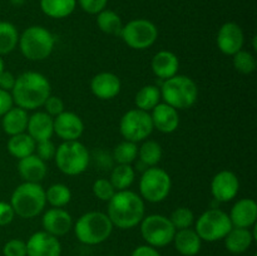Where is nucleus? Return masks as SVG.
<instances>
[{
  "label": "nucleus",
  "mask_w": 257,
  "mask_h": 256,
  "mask_svg": "<svg viewBox=\"0 0 257 256\" xmlns=\"http://www.w3.org/2000/svg\"><path fill=\"white\" fill-rule=\"evenodd\" d=\"M145 213V201L131 190L117 191L108 201V217L113 226L120 230H130L140 225Z\"/></svg>",
  "instance_id": "1"
},
{
  "label": "nucleus",
  "mask_w": 257,
  "mask_h": 256,
  "mask_svg": "<svg viewBox=\"0 0 257 256\" xmlns=\"http://www.w3.org/2000/svg\"><path fill=\"white\" fill-rule=\"evenodd\" d=\"M50 90L48 78L42 73L30 70L17 77L10 94L17 107L25 110H34L43 107L50 95Z\"/></svg>",
  "instance_id": "2"
},
{
  "label": "nucleus",
  "mask_w": 257,
  "mask_h": 256,
  "mask_svg": "<svg viewBox=\"0 0 257 256\" xmlns=\"http://www.w3.org/2000/svg\"><path fill=\"white\" fill-rule=\"evenodd\" d=\"M9 203L15 215L19 217H37L44 211L47 205L45 190L40 183L23 182L13 191Z\"/></svg>",
  "instance_id": "3"
},
{
  "label": "nucleus",
  "mask_w": 257,
  "mask_h": 256,
  "mask_svg": "<svg viewBox=\"0 0 257 256\" xmlns=\"http://www.w3.org/2000/svg\"><path fill=\"white\" fill-rule=\"evenodd\" d=\"M74 233L84 245H99L112 235L113 223L107 213L100 211H89L80 216L74 223Z\"/></svg>",
  "instance_id": "4"
},
{
  "label": "nucleus",
  "mask_w": 257,
  "mask_h": 256,
  "mask_svg": "<svg viewBox=\"0 0 257 256\" xmlns=\"http://www.w3.org/2000/svg\"><path fill=\"white\" fill-rule=\"evenodd\" d=\"M161 98L176 109L191 108L198 98V87L192 78L178 75L163 80L160 88Z\"/></svg>",
  "instance_id": "5"
},
{
  "label": "nucleus",
  "mask_w": 257,
  "mask_h": 256,
  "mask_svg": "<svg viewBox=\"0 0 257 256\" xmlns=\"http://www.w3.org/2000/svg\"><path fill=\"white\" fill-rule=\"evenodd\" d=\"M19 49L27 59L40 62L50 57L55 47V38L42 25H32L19 35Z\"/></svg>",
  "instance_id": "6"
},
{
  "label": "nucleus",
  "mask_w": 257,
  "mask_h": 256,
  "mask_svg": "<svg viewBox=\"0 0 257 256\" xmlns=\"http://www.w3.org/2000/svg\"><path fill=\"white\" fill-rule=\"evenodd\" d=\"M89 152L79 141H67L59 145L55 151L54 161L62 173L78 176L89 166Z\"/></svg>",
  "instance_id": "7"
},
{
  "label": "nucleus",
  "mask_w": 257,
  "mask_h": 256,
  "mask_svg": "<svg viewBox=\"0 0 257 256\" xmlns=\"http://www.w3.org/2000/svg\"><path fill=\"white\" fill-rule=\"evenodd\" d=\"M172 188V180L167 171L153 166L143 171L140 180V193L143 201L158 203L168 197Z\"/></svg>",
  "instance_id": "8"
},
{
  "label": "nucleus",
  "mask_w": 257,
  "mask_h": 256,
  "mask_svg": "<svg viewBox=\"0 0 257 256\" xmlns=\"http://www.w3.org/2000/svg\"><path fill=\"white\" fill-rule=\"evenodd\" d=\"M231 228L232 223L227 212L220 208H210L197 218L195 231L202 241L215 242L223 240Z\"/></svg>",
  "instance_id": "9"
},
{
  "label": "nucleus",
  "mask_w": 257,
  "mask_h": 256,
  "mask_svg": "<svg viewBox=\"0 0 257 256\" xmlns=\"http://www.w3.org/2000/svg\"><path fill=\"white\" fill-rule=\"evenodd\" d=\"M140 225L143 240L156 248L170 245L177 231L170 218L158 213L145 216Z\"/></svg>",
  "instance_id": "10"
},
{
  "label": "nucleus",
  "mask_w": 257,
  "mask_h": 256,
  "mask_svg": "<svg viewBox=\"0 0 257 256\" xmlns=\"http://www.w3.org/2000/svg\"><path fill=\"white\" fill-rule=\"evenodd\" d=\"M119 37L132 49L145 50L156 43L158 29L151 20L133 19L123 25Z\"/></svg>",
  "instance_id": "11"
},
{
  "label": "nucleus",
  "mask_w": 257,
  "mask_h": 256,
  "mask_svg": "<svg viewBox=\"0 0 257 256\" xmlns=\"http://www.w3.org/2000/svg\"><path fill=\"white\" fill-rule=\"evenodd\" d=\"M153 123L151 113L133 108L122 115L119 122V131L122 137L131 142H143L153 132Z\"/></svg>",
  "instance_id": "12"
},
{
  "label": "nucleus",
  "mask_w": 257,
  "mask_h": 256,
  "mask_svg": "<svg viewBox=\"0 0 257 256\" xmlns=\"http://www.w3.org/2000/svg\"><path fill=\"white\" fill-rule=\"evenodd\" d=\"M240 181L232 171L223 170L213 176L211 181V193L218 202H230L237 196Z\"/></svg>",
  "instance_id": "13"
},
{
  "label": "nucleus",
  "mask_w": 257,
  "mask_h": 256,
  "mask_svg": "<svg viewBox=\"0 0 257 256\" xmlns=\"http://www.w3.org/2000/svg\"><path fill=\"white\" fill-rule=\"evenodd\" d=\"M218 49L225 55H231L241 50L245 43V35L237 23L227 22L221 25L216 37Z\"/></svg>",
  "instance_id": "14"
},
{
  "label": "nucleus",
  "mask_w": 257,
  "mask_h": 256,
  "mask_svg": "<svg viewBox=\"0 0 257 256\" xmlns=\"http://www.w3.org/2000/svg\"><path fill=\"white\" fill-rule=\"evenodd\" d=\"M27 256H60L62 245L58 237L43 231L33 233L27 242Z\"/></svg>",
  "instance_id": "15"
},
{
  "label": "nucleus",
  "mask_w": 257,
  "mask_h": 256,
  "mask_svg": "<svg viewBox=\"0 0 257 256\" xmlns=\"http://www.w3.org/2000/svg\"><path fill=\"white\" fill-rule=\"evenodd\" d=\"M84 132L82 118L74 112L64 110L54 117V133L63 141H78Z\"/></svg>",
  "instance_id": "16"
},
{
  "label": "nucleus",
  "mask_w": 257,
  "mask_h": 256,
  "mask_svg": "<svg viewBox=\"0 0 257 256\" xmlns=\"http://www.w3.org/2000/svg\"><path fill=\"white\" fill-rule=\"evenodd\" d=\"M42 225L45 232L60 237L73 228V217L64 208L52 207L44 212L42 217Z\"/></svg>",
  "instance_id": "17"
},
{
  "label": "nucleus",
  "mask_w": 257,
  "mask_h": 256,
  "mask_svg": "<svg viewBox=\"0 0 257 256\" xmlns=\"http://www.w3.org/2000/svg\"><path fill=\"white\" fill-rule=\"evenodd\" d=\"M120 89H122V83H120L119 77L114 73H98L90 80V90L98 99H113L119 94Z\"/></svg>",
  "instance_id": "18"
},
{
  "label": "nucleus",
  "mask_w": 257,
  "mask_h": 256,
  "mask_svg": "<svg viewBox=\"0 0 257 256\" xmlns=\"http://www.w3.org/2000/svg\"><path fill=\"white\" fill-rule=\"evenodd\" d=\"M228 216L232 227H252L257 221V203L252 198H241L232 206Z\"/></svg>",
  "instance_id": "19"
},
{
  "label": "nucleus",
  "mask_w": 257,
  "mask_h": 256,
  "mask_svg": "<svg viewBox=\"0 0 257 256\" xmlns=\"http://www.w3.org/2000/svg\"><path fill=\"white\" fill-rule=\"evenodd\" d=\"M153 128L162 133H173L180 125V114L167 103H160L151 110Z\"/></svg>",
  "instance_id": "20"
},
{
  "label": "nucleus",
  "mask_w": 257,
  "mask_h": 256,
  "mask_svg": "<svg viewBox=\"0 0 257 256\" xmlns=\"http://www.w3.org/2000/svg\"><path fill=\"white\" fill-rule=\"evenodd\" d=\"M27 133L35 142L50 140L54 135V118L45 112H37L29 115Z\"/></svg>",
  "instance_id": "21"
},
{
  "label": "nucleus",
  "mask_w": 257,
  "mask_h": 256,
  "mask_svg": "<svg viewBox=\"0 0 257 256\" xmlns=\"http://www.w3.org/2000/svg\"><path fill=\"white\" fill-rule=\"evenodd\" d=\"M18 172L24 182L40 183L48 172L47 163L38 157L35 153L22 158L18 162Z\"/></svg>",
  "instance_id": "22"
},
{
  "label": "nucleus",
  "mask_w": 257,
  "mask_h": 256,
  "mask_svg": "<svg viewBox=\"0 0 257 256\" xmlns=\"http://www.w3.org/2000/svg\"><path fill=\"white\" fill-rule=\"evenodd\" d=\"M153 74L160 79L166 80L168 78L175 77L180 69V60L173 52L170 50H161L156 53L151 62Z\"/></svg>",
  "instance_id": "23"
},
{
  "label": "nucleus",
  "mask_w": 257,
  "mask_h": 256,
  "mask_svg": "<svg viewBox=\"0 0 257 256\" xmlns=\"http://www.w3.org/2000/svg\"><path fill=\"white\" fill-rule=\"evenodd\" d=\"M225 246L231 253H243L250 248L253 240H256V231L250 228L232 227L225 236Z\"/></svg>",
  "instance_id": "24"
},
{
  "label": "nucleus",
  "mask_w": 257,
  "mask_h": 256,
  "mask_svg": "<svg viewBox=\"0 0 257 256\" xmlns=\"http://www.w3.org/2000/svg\"><path fill=\"white\" fill-rule=\"evenodd\" d=\"M172 242L175 243L176 250L183 256L197 255L202 246L201 237L197 235L195 228L191 227L176 231Z\"/></svg>",
  "instance_id": "25"
},
{
  "label": "nucleus",
  "mask_w": 257,
  "mask_h": 256,
  "mask_svg": "<svg viewBox=\"0 0 257 256\" xmlns=\"http://www.w3.org/2000/svg\"><path fill=\"white\" fill-rule=\"evenodd\" d=\"M28 119H29L28 110L19 107H12L2 117L3 131L9 136L27 132Z\"/></svg>",
  "instance_id": "26"
},
{
  "label": "nucleus",
  "mask_w": 257,
  "mask_h": 256,
  "mask_svg": "<svg viewBox=\"0 0 257 256\" xmlns=\"http://www.w3.org/2000/svg\"><path fill=\"white\" fill-rule=\"evenodd\" d=\"M35 146H37V142L27 132L10 136L7 143L8 152L18 160L33 155L35 152Z\"/></svg>",
  "instance_id": "27"
},
{
  "label": "nucleus",
  "mask_w": 257,
  "mask_h": 256,
  "mask_svg": "<svg viewBox=\"0 0 257 256\" xmlns=\"http://www.w3.org/2000/svg\"><path fill=\"white\" fill-rule=\"evenodd\" d=\"M77 8V0H40V9L53 19H64L73 14Z\"/></svg>",
  "instance_id": "28"
},
{
  "label": "nucleus",
  "mask_w": 257,
  "mask_h": 256,
  "mask_svg": "<svg viewBox=\"0 0 257 256\" xmlns=\"http://www.w3.org/2000/svg\"><path fill=\"white\" fill-rule=\"evenodd\" d=\"M161 90L157 85L147 84L143 85L137 92L135 97V103L138 109L151 112L153 108L161 103Z\"/></svg>",
  "instance_id": "29"
},
{
  "label": "nucleus",
  "mask_w": 257,
  "mask_h": 256,
  "mask_svg": "<svg viewBox=\"0 0 257 256\" xmlns=\"http://www.w3.org/2000/svg\"><path fill=\"white\" fill-rule=\"evenodd\" d=\"M136 171L132 165H117L110 172L109 181L115 191L128 190L135 182Z\"/></svg>",
  "instance_id": "30"
},
{
  "label": "nucleus",
  "mask_w": 257,
  "mask_h": 256,
  "mask_svg": "<svg viewBox=\"0 0 257 256\" xmlns=\"http://www.w3.org/2000/svg\"><path fill=\"white\" fill-rule=\"evenodd\" d=\"M162 147L156 141H143L142 146L138 147V158H140V162L146 168L157 166V163L162 160Z\"/></svg>",
  "instance_id": "31"
},
{
  "label": "nucleus",
  "mask_w": 257,
  "mask_h": 256,
  "mask_svg": "<svg viewBox=\"0 0 257 256\" xmlns=\"http://www.w3.org/2000/svg\"><path fill=\"white\" fill-rule=\"evenodd\" d=\"M97 25L105 34L120 35L124 24L117 13L109 9H104L97 14Z\"/></svg>",
  "instance_id": "32"
},
{
  "label": "nucleus",
  "mask_w": 257,
  "mask_h": 256,
  "mask_svg": "<svg viewBox=\"0 0 257 256\" xmlns=\"http://www.w3.org/2000/svg\"><path fill=\"white\" fill-rule=\"evenodd\" d=\"M19 43V32L9 22H0V55L12 53Z\"/></svg>",
  "instance_id": "33"
},
{
  "label": "nucleus",
  "mask_w": 257,
  "mask_h": 256,
  "mask_svg": "<svg viewBox=\"0 0 257 256\" xmlns=\"http://www.w3.org/2000/svg\"><path fill=\"white\" fill-rule=\"evenodd\" d=\"M45 198L52 207L63 208L72 200V191L64 183H54L45 190Z\"/></svg>",
  "instance_id": "34"
},
{
  "label": "nucleus",
  "mask_w": 257,
  "mask_h": 256,
  "mask_svg": "<svg viewBox=\"0 0 257 256\" xmlns=\"http://www.w3.org/2000/svg\"><path fill=\"white\" fill-rule=\"evenodd\" d=\"M138 157L137 143L131 141H123L118 143L113 150V158L118 165H131Z\"/></svg>",
  "instance_id": "35"
},
{
  "label": "nucleus",
  "mask_w": 257,
  "mask_h": 256,
  "mask_svg": "<svg viewBox=\"0 0 257 256\" xmlns=\"http://www.w3.org/2000/svg\"><path fill=\"white\" fill-rule=\"evenodd\" d=\"M232 64L233 68L242 74H251L257 68L255 55L243 49L238 50L236 54L232 55Z\"/></svg>",
  "instance_id": "36"
},
{
  "label": "nucleus",
  "mask_w": 257,
  "mask_h": 256,
  "mask_svg": "<svg viewBox=\"0 0 257 256\" xmlns=\"http://www.w3.org/2000/svg\"><path fill=\"white\" fill-rule=\"evenodd\" d=\"M175 226L176 230H182V228H188L195 222V215L192 210L188 207H177L171 216L168 217Z\"/></svg>",
  "instance_id": "37"
},
{
  "label": "nucleus",
  "mask_w": 257,
  "mask_h": 256,
  "mask_svg": "<svg viewBox=\"0 0 257 256\" xmlns=\"http://www.w3.org/2000/svg\"><path fill=\"white\" fill-rule=\"evenodd\" d=\"M92 191L93 195L98 200L105 201V202H108L113 197V195L117 192L112 183H110V181L107 180V178H98V180H95L94 183H93Z\"/></svg>",
  "instance_id": "38"
},
{
  "label": "nucleus",
  "mask_w": 257,
  "mask_h": 256,
  "mask_svg": "<svg viewBox=\"0 0 257 256\" xmlns=\"http://www.w3.org/2000/svg\"><path fill=\"white\" fill-rule=\"evenodd\" d=\"M3 253L4 256H27V243L20 238H12L5 242Z\"/></svg>",
  "instance_id": "39"
},
{
  "label": "nucleus",
  "mask_w": 257,
  "mask_h": 256,
  "mask_svg": "<svg viewBox=\"0 0 257 256\" xmlns=\"http://www.w3.org/2000/svg\"><path fill=\"white\" fill-rule=\"evenodd\" d=\"M55 151H57V147L53 143L52 140L42 141V142H37V146H35V155L39 158H42L44 162L47 161H50L54 158Z\"/></svg>",
  "instance_id": "40"
},
{
  "label": "nucleus",
  "mask_w": 257,
  "mask_h": 256,
  "mask_svg": "<svg viewBox=\"0 0 257 256\" xmlns=\"http://www.w3.org/2000/svg\"><path fill=\"white\" fill-rule=\"evenodd\" d=\"M43 107H44L45 109L44 112L48 113V114L53 118L59 115L62 112H64V102H63L62 98L58 97V95L50 94L49 97L47 98V100L44 102Z\"/></svg>",
  "instance_id": "41"
},
{
  "label": "nucleus",
  "mask_w": 257,
  "mask_h": 256,
  "mask_svg": "<svg viewBox=\"0 0 257 256\" xmlns=\"http://www.w3.org/2000/svg\"><path fill=\"white\" fill-rule=\"evenodd\" d=\"M108 0H78V4L80 5L83 10L88 14L97 15L102 10L107 8Z\"/></svg>",
  "instance_id": "42"
},
{
  "label": "nucleus",
  "mask_w": 257,
  "mask_h": 256,
  "mask_svg": "<svg viewBox=\"0 0 257 256\" xmlns=\"http://www.w3.org/2000/svg\"><path fill=\"white\" fill-rule=\"evenodd\" d=\"M15 212L12 205L4 201H0V226H7L14 220Z\"/></svg>",
  "instance_id": "43"
},
{
  "label": "nucleus",
  "mask_w": 257,
  "mask_h": 256,
  "mask_svg": "<svg viewBox=\"0 0 257 256\" xmlns=\"http://www.w3.org/2000/svg\"><path fill=\"white\" fill-rule=\"evenodd\" d=\"M15 80H17V77L12 72L4 69L0 73V89L12 92L13 87L15 84Z\"/></svg>",
  "instance_id": "44"
},
{
  "label": "nucleus",
  "mask_w": 257,
  "mask_h": 256,
  "mask_svg": "<svg viewBox=\"0 0 257 256\" xmlns=\"http://www.w3.org/2000/svg\"><path fill=\"white\" fill-rule=\"evenodd\" d=\"M12 107H14V102L10 92L0 89V117H3Z\"/></svg>",
  "instance_id": "45"
},
{
  "label": "nucleus",
  "mask_w": 257,
  "mask_h": 256,
  "mask_svg": "<svg viewBox=\"0 0 257 256\" xmlns=\"http://www.w3.org/2000/svg\"><path fill=\"white\" fill-rule=\"evenodd\" d=\"M131 256H161V253L158 252L157 248L146 243V245L137 246Z\"/></svg>",
  "instance_id": "46"
},
{
  "label": "nucleus",
  "mask_w": 257,
  "mask_h": 256,
  "mask_svg": "<svg viewBox=\"0 0 257 256\" xmlns=\"http://www.w3.org/2000/svg\"><path fill=\"white\" fill-rule=\"evenodd\" d=\"M25 0H10V3H12L13 5H15V7H19V5L24 4Z\"/></svg>",
  "instance_id": "47"
},
{
  "label": "nucleus",
  "mask_w": 257,
  "mask_h": 256,
  "mask_svg": "<svg viewBox=\"0 0 257 256\" xmlns=\"http://www.w3.org/2000/svg\"><path fill=\"white\" fill-rule=\"evenodd\" d=\"M4 69H5V63H4V59L2 58V55H0V73H2Z\"/></svg>",
  "instance_id": "48"
},
{
  "label": "nucleus",
  "mask_w": 257,
  "mask_h": 256,
  "mask_svg": "<svg viewBox=\"0 0 257 256\" xmlns=\"http://www.w3.org/2000/svg\"><path fill=\"white\" fill-rule=\"evenodd\" d=\"M109 256H114V255H109Z\"/></svg>",
  "instance_id": "49"
},
{
  "label": "nucleus",
  "mask_w": 257,
  "mask_h": 256,
  "mask_svg": "<svg viewBox=\"0 0 257 256\" xmlns=\"http://www.w3.org/2000/svg\"><path fill=\"white\" fill-rule=\"evenodd\" d=\"M253 256H256V255H253Z\"/></svg>",
  "instance_id": "50"
}]
</instances>
